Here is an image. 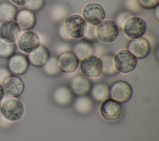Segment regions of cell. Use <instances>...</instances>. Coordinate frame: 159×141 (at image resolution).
Returning <instances> with one entry per match:
<instances>
[{"label": "cell", "mask_w": 159, "mask_h": 141, "mask_svg": "<svg viewBox=\"0 0 159 141\" xmlns=\"http://www.w3.org/2000/svg\"><path fill=\"white\" fill-rule=\"evenodd\" d=\"M113 61L116 70L123 74L132 71L137 65V58L128 49L119 51L113 58Z\"/></svg>", "instance_id": "obj_1"}, {"label": "cell", "mask_w": 159, "mask_h": 141, "mask_svg": "<svg viewBox=\"0 0 159 141\" xmlns=\"http://www.w3.org/2000/svg\"><path fill=\"white\" fill-rule=\"evenodd\" d=\"M24 109L22 103L17 99L12 98L4 101L1 108V113L6 120L16 121L22 116Z\"/></svg>", "instance_id": "obj_2"}, {"label": "cell", "mask_w": 159, "mask_h": 141, "mask_svg": "<svg viewBox=\"0 0 159 141\" xmlns=\"http://www.w3.org/2000/svg\"><path fill=\"white\" fill-rule=\"evenodd\" d=\"M132 93V87L129 83L124 80L114 82L109 88L111 98L120 103L128 101L131 98Z\"/></svg>", "instance_id": "obj_3"}, {"label": "cell", "mask_w": 159, "mask_h": 141, "mask_svg": "<svg viewBox=\"0 0 159 141\" xmlns=\"http://www.w3.org/2000/svg\"><path fill=\"white\" fill-rule=\"evenodd\" d=\"M123 30L128 38L131 39L139 38L145 34L146 24L145 21L140 17L132 16L124 23Z\"/></svg>", "instance_id": "obj_4"}, {"label": "cell", "mask_w": 159, "mask_h": 141, "mask_svg": "<svg viewBox=\"0 0 159 141\" xmlns=\"http://www.w3.org/2000/svg\"><path fill=\"white\" fill-rule=\"evenodd\" d=\"M65 29L67 34L71 38H79L82 37L86 30L87 23L79 15H72L65 21Z\"/></svg>", "instance_id": "obj_5"}, {"label": "cell", "mask_w": 159, "mask_h": 141, "mask_svg": "<svg viewBox=\"0 0 159 141\" xmlns=\"http://www.w3.org/2000/svg\"><path fill=\"white\" fill-rule=\"evenodd\" d=\"M119 34L116 24L112 20H103L96 27L97 38L104 43L113 41Z\"/></svg>", "instance_id": "obj_6"}, {"label": "cell", "mask_w": 159, "mask_h": 141, "mask_svg": "<svg viewBox=\"0 0 159 141\" xmlns=\"http://www.w3.org/2000/svg\"><path fill=\"white\" fill-rule=\"evenodd\" d=\"M81 73L86 77L94 78L102 72V62L101 59L94 55H89L81 60L80 63Z\"/></svg>", "instance_id": "obj_7"}, {"label": "cell", "mask_w": 159, "mask_h": 141, "mask_svg": "<svg viewBox=\"0 0 159 141\" xmlns=\"http://www.w3.org/2000/svg\"><path fill=\"white\" fill-rule=\"evenodd\" d=\"M105 17V11L98 3L91 2L85 6L83 11V18L88 24L97 26Z\"/></svg>", "instance_id": "obj_8"}, {"label": "cell", "mask_w": 159, "mask_h": 141, "mask_svg": "<svg viewBox=\"0 0 159 141\" xmlns=\"http://www.w3.org/2000/svg\"><path fill=\"white\" fill-rule=\"evenodd\" d=\"M122 111L120 103L112 98H107L102 101L100 107L101 115L107 121H115L119 119Z\"/></svg>", "instance_id": "obj_9"}, {"label": "cell", "mask_w": 159, "mask_h": 141, "mask_svg": "<svg viewBox=\"0 0 159 141\" xmlns=\"http://www.w3.org/2000/svg\"><path fill=\"white\" fill-rule=\"evenodd\" d=\"M40 39L35 32L26 31L18 38L17 44L19 48L24 53H30L40 46Z\"/></svg>", "instance_id": "obj_10"}, {"label": "cell", "mask_w": 159, "mask_h": 141, "mask_svg": "<svg viewBox=\"0 0 159 141\" xmlns=\"http://www.w3.org/2000/svg\"><path fill=\"white\" fill-rule=\"evenodd\" d=\"M21 30L16 21H4L0 26V37L7 43H13L19 38Z\"/></svg>", "instance_id": "obj_11"}, {"label": "cell", "mask_w": 159, "mask_h": 141, "mask_svg": "<svg viewBox=\"0 0 159 141\" xmlns=\"http://www.w3.org/2000/svg\"><path fill=\"white\" fill-rule=\"evenodd\" d=\"M57 62L61 71L70 73L76 70L79 60L73 51H66L59 54L57 58Z\"/></svg>", "instance_id": "obj_12"}, {"label": "cell", "mask_w": 159, "mask_h": 141, "mask_svg": "<svg viewBox=\"0 0 159 141\" xmlns=\"http://www.w3.org/2000/svg\"><path fill=\"white\" fill-rule=\"evenodd\" d=\"M4 93L11 97L19 96L24 90V84L22 80L16 75H9L2 83Z\"/></svg>", "instance_id": "obj_13"}, {"label": "cell", "mask_w": 159, "mask_h": 141, "mask_svg": "<svg viewBox=\"0 0 159 141\" xmlns=\"http://www.w3.org/2000/svg\"><path fill=\"white\" fill-rule=\"evenodd\" d=\"M127 49L136 58L143 59L149 54L150 44L146 38L140 37L129 41Z\"/></svg>", "instance_id": "obj_14"}, {"label": "cell", "mask_w": 159, "mask_h": 141, "mask_svg": "<svg viewBox=\"0 0 159 141\" xmlns=\"http://www.w3.org/2000/svg\"><path fill=\"white\" fill-rule=\"evenodd\" d=\"M29 64V62L25 56L17 54L11 56L8 62V67L12 73L22 75L27 70Z\"/></svg>", "instance_id": "obj_15"}, {"label": "cell", "mask_w": 159, "mask_h": 141, "mask_svg": "<svg viewBox=\"0 0 159 141\" xmlns=\"http://www.w3.org/2000/svg\"><path fill=\"white\" fill-rule=\"evenodd\" d=\"M16 22L21 30L28 31L35 26L36 16L33 11L28 9H22L16 14Z\"/></svg>", "instance_id": "obj_16"}, {"label": "cell", "mask_w": 159, "mask_h": 141, "mask_svg": "<svg viewBox=\"0 0 159 141\" xmlns=\"http://www.w3.org/2000/svg\"><path fill=\"white\" fill-rule=\"evenodd\" d=\"M71 88L75 94L83 96L89 92L91 89V82L84 75H77L74 76L71 79Z\"/></svg>", "instance_id": "obj_17"}, {"label": "cell", "mask_w": 159, "mask_h": 141, "mask_svg": "<svg viewBox=\"0 0 159 141\" xmlns=\"http://www.w3.org/2000/svg\"><path fill=\"white\" fill-rule=\"evenodd\" d=\"M50 58L48 49L43 46H40L34 51L29 53L28 61L33 66L36 67L43 66Z\"/></svg>", "instance_id": "obj_18"}, {"label": "cell", "mask_w": 159, "mask_h": 141, "mask_svg": "<svg viewBox=\"0 0 159 141\" xmlns=\"http://www.w3.org/2000/svg\"><path fill=\"white\" fill-rule=\"evenodd\" d=\"M91 96L98 102H102L109 98V88L103 83L95 84L91 90Z\"/></svg>", "instance_id": "obj_19"}, {"label": "cell", "mask_w": 159, "mask_h": 141, "mask_svg": "<svg viewBox=\"0 0 159 141\" xmlns=\"http://www.w3.org/2000/svg\"><path fill=\"white\" fill-rule=\"evenodd\" d=\"M53 96L55 101L61 105H68L71 102L73 98L70 90L66 87L57 88L54 92Z\"/></svg>", "instance_id": "obj_20"}, {"label": "cell", "mask_w": 159, "mask_h": 141, "mask_svg": "<svg viewBox=\"0 0 159 141\" xmlns=\"http://www.w3.org/2000/svg\"><path fill=\"white\" fill-rule=\"evenodd\" d=\"M73 52L76 56L78 60H82L84 58L91 55L94 53V49L88 43L81 41L75 45Z\"/></svg>", "instance_id": "obj_21"}, {"label": "cell", "mask_w": 159, "mask_h": 141, "mask_svg": "<svg viewBox=\"0 0 159 141\" xmlns=\"http://www.w3.org/2000/svg\"><path fill=\"white\" fill-rule=\"evenodd\" d=\"M16 8L9 2H3L0 4V20L7 21L15 18Z\"/></svg>", "instance_id": "obj_22"}, {"label": "cell", "mask_w": 159, "mask_h": 141, "mask_svg": "<svg viewBox=\"0 0 159 141\" xmlns=\"http://www.w3.org/2000/svg\"><path fill=\"white\" fill-rule=\"evenodd\" d=\"M74 106L77 111L81 113H86L91 111L93 103L89 98L86 96H80L75 100Z\"/></svg>", "instance_id": "obj_23"}, {"label": "cell", "mask_w": 159, "mask_h": 141, "mask_svg": "<svg viewBox=\"0 0 159 141\" xmlns=\"http://www.w3.org/2000/svg\"><path fill=\"white\" fill-rule=\"evenodd\" d=\"M113 58L111 55H106L101 59L102 62V72L103 74L112 75L117 73V70L115 68Z\"/></svg>", "instance_id": "obj_24"}, {"label": "cell", "mask_w": 159, "mask_h": 141, "mask_svg": "<svg viewBox=\"0 0 159 141\" xmlns=\"http://www.w3.org/2000/svg\"><path fill=\"white\" fill-rule=\"evenodd\" d=\"M44 72L50 75H54L59 74L60 70L58 67L57 58L55 57L49 58L46 63L43 66Z\"/></svg>", "instance_id": "obj_25"}, {"label": "cell", "mask_w": 159, "mask_h": 141, "mask_svg": "<svg viewBox=\"0 0 159 141\" xmlns=\"http://www.w3.org/2000/svg\"><path fill=\"white\" fill-rule=\"evenodd\" d=\"M16 46L13 43H7L0 38V57L9 58L12 56Z\"/></svg>", "instance_id": "obj_26"}, {"label": "cell", "mask_w": 159, "mask_h": 141, "mask_svg": "<svg viewBox=\"0 0 159 141\" xmlns=\"http://www.w3.org/2000/svg\"><path fill=\"white\" fill-rule=\"evenodd\" d=\"M44 3V0H30L25 7L30 11H37L42 9Z\"/></svg>", "instance_id": "obj_27"}, {"label": "cell", "mask_w": 159, "mask_h": 141, "mask_svg": "<svg viewBox=\"0 0 159 141\" xmlns=\"http://www.w3.org/2000/svg\"><path fill=\"white\" fill-rule=\"evenodd\" d=\"M139 5L145 9H150L158 6L159 0H137Z\"/></svg>", "instance_id": "obj_28"}, {"label": "cell", "mask_w": 159, "mask_h": 141, "mask_svg": "<svg viewBox=\"0 0 159 141\" xmlns=\"http://www.w3.org/2000/svg\"><path fill=\"white\" fill-rule=\"evenodd\" d=\"M83 36L88 40L91 41L95 40L97 38L96 35V26L87 24L86 32Z\"/></svg>", "instance_id": "obj_29"}, {"label": "cell", "mask_w": 159, "mask_h": 141, "mask_svg": "<svg viewBox=\"0 0 159 141\" xmlns=\"http://www.w3.org/2000/svg\"><path fill=\"white\" fill-rule=\"evenodd\" d=\"M66 14L65 9L62 8L61 6H57L53 9L52 15L56 20H61L66 15Z\"/></svg>", "instance_id": "obj_30"}, {"label": "cell", "mask_w": 159, "mask_h": 141, "mask_svg": "<svg viewBox=\"0 0 159 141\" xmlns=\"http://www.w3.org/2000/svg\"><path fill=\"white\" fill-rule=\"evenodd\" d=\"M130 17H132V14L127 12H122L119 14V15L117 17V22L118 25H120V27L123 28L124 23Z\"/></svg>", "instance_id": "obj_31"}, {"label": "cell", "mask_w": 159, "mask_h": 141, "mask_svg": "<svg viewBox=\"0 0 159 141\" xmlns=\"http://www.w3.org/2000/svg\"><path fill=\"white\" fill-rule=\"evenodd\" d=\"M10 75L9 71L3 67H0V84L2 83L4 80Z\"/></svg>", "instance_id": "obj_32"}, {"label": "cell", "mask_w": 159, "mask_h": 141, "mask_svg": "<svg viewBox=\"0 0 159 141\" xmlns=\"http://www.w3.org/2000/svg\"><path fill=\"white\" fill-rule=\"evenodd\" d=\"M59 35H60V36L65 39V40H71L73 38H71L70 36H69L65 29V27H64V25H61L59 28Z\"/></svg>", "instance_id": "obj_33"}, {"label": "cell", "mask_w": 159, "mask_h": 141, "mask_svg": "<svg viewBox=\"0 0 159 141\" xmlns=\"http://www.w3.org/2000/svg\"><path fill=\"white\" fill-rule=\"evenodd\" d=\"M68 48H69V46L65 44V43H63L62 45H59L58 47H57V51L60 53H61L64 51H69L68 50Z\"/></svg>", "instance_id": "obj_34"}, {"label": "cell", "mask_w": 159, "mask_h": 141, "mask_svg": "<svg viewBox=\"0 0 159 141\" xmlns=\"http://www.w3.org/2000/svg\"><path fill=\"white\" fill-rule=\"evenodd\" d=\"M14 4L17 6H24L30 0H11Z\"/></svg>", "instance_id": "obj_35"}, {"label": "cell", "mask_w": 159, "mask_h": 141, "mask_svg": "<svg viewBox=\"0 0 159 141\" xmlns=\"http://www.w3.org/2000/svg\"><path fill=\"white\" fill-rule=\"evenodd\" d=\"M4 95V92L2 88V86L0 84V101L3 99Z\"/></svg>", "instance_id": "obj_36"}, {"label": "cell", "mask_w": 159, "mask_h": 141, "mask_svg": "<svg viewBox=\"0 0 159 141\" xmlns=\"http://www.w3.org/2000/svg\"><path fill=\"white\" fill-rule=\"evenodd\" d=\"M157 7V8H156L155 15V17H156L157 20H159V17H158V6H157V7Z\"/></svg>", "instance_id": "obj_37"}]
</instances>
